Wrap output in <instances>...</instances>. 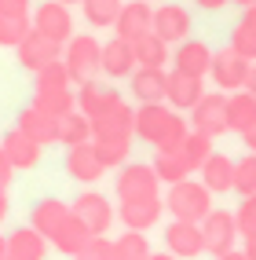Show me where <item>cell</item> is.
Instances as JSON below:
<instances>
[{
    "label": "cell",
    "instance_id": "6da1fadb",
    "mask_svg": "<svg viewBox=\"0 0 256 260\" xmlns=\"http://www.w3.org/2000/svg\"><path fill=\"white\" fill-rule=\"evenodd\" d=\"M187 121L168 110L165 103H139L132 121V136H139L143 143H154L158 150H179V143L187 140Z\"/></svg>",
    "mask_w": 256,
    "mask_h": 260
},
{
    "label": "cell",
    "instance_id": "7a4b0ae2",
    "mask_svg": "<svg viewBox=\"0 0 256 260\" xmlns=\"http://www.w3.org/2000/svg\"><path fill=\"white\" fill-rule=\"evenodd\" d=\"M165 209H168L172 220H194V223H201L205 216L212 213V190L205 187V183H198V180L187 176V180H179V183L168 187Z\"/></svg>",
    "mask_w": 256,
    "mask_h": 260
},
{
    "label": "cell",
    "instance_id": "3957f363",
    "mask_svg": "<svg viewBox=\"0 0 256 260\" xmlns=\"http://www.w3.org/2000/svg\"><path fill=\"white\" fill-rule=\"evenodd\" d=\"M62 62L70 70L74 84H84V81H95L102 74V44L92 37V33H74L70 41L62 44Z\"/></svg>",
    "mask_w": 256,
    "mask_h": 260
},
{
    "label": "cell",
    "instance_id": "277c9868",
    "mask_svg": "<svg viewBox=\"0 0 256 260\" xmlns=\"http://www.w3.org/2000/svg\"><path fill=\"white\" fill-rule=\"evenodd\" d=\"M249 70H252V59H245L242 51H234V48L212 51L209 77L216 81V88H220V92H227V95H231V92H238V88H245Z\"/></svg>",
    "mask_w": 256,
    "mask_h": 260
},
{
    "label": "cell",
    "instance_id": "5b68a950",
    "mask_svg": "<svg viewBox=\"0 0 256 260\" xmlns=\"http://www.w3.org/2000/svg\"><path fill=\"white\" fill-rule=\"evenodd\" d=\"M117 198L128 202V198H154L161 190V180H158V172H154V165H143V161H125V169L117 172Z\"/></svg>",
    "mask_w": 256,
    "mask_h": 260
},
{
    "label": "cell",
    "instance_id": "8992f818",
    "mask_svg": "<svg viewBox=\"0 0 256 260\" xmlns=\"http://www.w3.org/2000/svg\"><path fill=\"white\" fill-rule=\"evenodd\" d=\"M201 238H205V253H212V256L234 249V242L242 238L234 213H227V209H212L209 216L201 220Z\"/></svg>",
    "mask_w": 256,
    "mask_h": 260
},
{
    "label": "cell",
    "instance_id": "52a82bcc",
    "mask_svg": "<svg viewBox=\"0 0 256 260\" xmlns=\"http://www.w3.org/2000/svg\"><path fill=\"white\" fill-rule=\"evenodd\" d=\"M33 29L44 33V37L66 44L74 37V15H70V4L62 0H44V4L33 11Z\"/></svg>",
    "mask_w": 256,
    "mask_h": 260
},
{
    "label": "cell",
    "instance_id": "ba28073f",
    "mask_svg": "<svg viewBox=\"0 0 256 260\" xmlns=\"http://www.w3.org/2000/svg\"><path fill=\"white\" fill-rule=\"evenodd\" d=\"M191 128L205 136H224L227 132V92H205L198 99V107L191 110Z\"/></svg>",
    "mask_w": 256,
    "mask_h": 260
},
{
    "label": "cell",
    "instance_id": "9c48e42d",
    "mask_svg": "<svg viewBox=\"0 0 256 260\" xmlns=\"http://www.w3.org/2000/svg\"><path fill=\"white\" fill-rule=\"evenodd\" d=\"M74 216L88 228L92 235H106L110 231V223H114V205H110V198L106 194H99V190H88V194H81V198H74Z\"/></svg>",
    "mask_w": 256,
    "mask_h": 260
},
{
    "label": "cell",
    "instance_id": "30bf717a",
    "mask_svg": "<svg viewBox=\"0 0 256 260\" xmlns=\"http://www.w3.org/2000/svg\"><path fill=\"white\" fill-rule=\"evenodd\" d=\"M165 249L172 256H179V260H198L205 253L201 223H194V220H172L165 228Z\"/></svg>",
    "mask_w": 256,
    "mask_h": 260
},
{
    "label": "cell",
    "instance_id": "8fae6325",
    "mask_svg": "<svg viewBox=\"0 0 256 260\" xmlns=\"http://www.w3.org/2000/svg\"><path fill=\"white\" fill-rule=\"evenodd\" d=\"M19 51V66L22 70H44L48 62H55V59H62V44L59 41H51V37H44V33H37V29H29L26 33V41L15 48Z\"/></svg>",
    "mask_w": 256,
    "mask_h": 260
},
{
    "label": "cell",
    "instance_id": "7c38bea8",
    "mask_svg": "<svg viewBox=\"0 0 256 260\" xmlns=\"http://www.w3.org/2000/svg\"><path fill=\"white\" fill-rule=\"evenodd\" d=\"M154 29V8L150 0H128V4H121V15H117L114 22V33L125 41H139L143 33Z\"/></svg>",
    "mask_w": 256,
    "mask_h": 260
},
{
    "label": "cell",
    "instance_id": "4fadbf2b",
    "mask_svg": "<svg viewBox=\"0 0 256 260\" xmlns=\"http://www.w3.org/2000/svg\"><path fill=\"white\" fill-rule=\"evenodd\" d=\"M154 33L165 37L168 44H179L191 37V11L183 4H161L154 8Z\"/></svg>",
    "mask_w": 256,
    "mask_h": 260
},
{
    "label": "cell",
    "instance_id": "5bb4252c",
    "mask_svg": "<svg viewBox=\"0 0 256 260\" xmlns=\"http://www.w3.org/2000/svg\"><path fill=\"white\" fill-rule=\"evenodd\" d=\"M172 70L179 74H191V77H209V66H212V48L205 41H179L176 51H172Z\"/></svg>",
    "mask_w": 256,
    "mask_h": 260
},
{
    "label": "cell",
    "instance_id": "9a60e30c",
    "mask_svg": "<svg viewBox=\"0 0 256 260\" xmlns=\"http://www.w3.org/2000/svg\"><path fill=\"white\" fill-rule=\"evenodd\" d=\"M161 213H165V202H161L158 194H154V198H128V202H121V209H117L121 223H125V228H132V231L154 228V223L161 220Z\"/></svg>",
    "mask_w": 256,
    "mask_h": 260
},
{
    "label": "cell",
    "instance_id": "2e32d148",
    "mask_svg": "<svg viewBox=\"0 0 256 260\" xmlns=\"http://www.w3.org/2000/svg\"><path fill=\"white\" fill-rule=\"evenodd\" d=\"M132 95L139 103H165V95H168L165 66H135L132 70Z\"/></svg>",
    "mask_w": 256,
    "mask_h": 260
},
{
    "label": "cell",
    "instance_id": "e0dca14e",
    "mask_svg": "<svg viewBox=\"0 0 256 260\" xmlns=\"http://www.w3.org/2000/svg\"><path fill=\"white\" fill-rule=\"evenodd\" d=\"M132 121H135V110L128 107L125 99H114L110 107H102L95 117H92V136H132Z\"/></svg>",
    "mask_w": 256,
    "mask_h": 260
},
{
    "label": "cell",
    "instance_id": "ac0fdd59",
    "mask_svg": "<svg viewBox=\"0 0 256 260\" xmlns=\"http://www.w3.org/2000/svg\"><path fill=\"white\" fill-rule=\"evenodd\" d=\"M66 169H70V176H74L77 183H95L102 172H106V165H102V158L95 154L92 140L70 147V154H66Z\"/></svg>",
    "mask_w": 256,
    "mask_h": 260
},
{
    "label": "cell",
    "instance_id": "d6986e66",
    "mask_svg": "<svg viewBox=\"0 0 256 260\" xmlns=\"http://www.w3.org/2000/svg\"><path fill=\"white\" fill-rule=\"evenodd\" d=\"M19 128H22L26 136H33L41 147H44V143H59V117L48 114V110H41L37 103H29V107L19 114Z\"/></svg>",
    "mask_w": 256,
    "mask_h": 260
},
{
    "label": "cell",
    "instance_id": "ffe728a7",
    "mask_svg": "<svg viewBox=\"0 0 256 260\" xmlns=\"http://www.w3.org/2000/svg\"><path fill=\"white\" fill-rule=\"evenodd\" d=\"M201 95H205V77H191V74H179V70L168 74V95H165L168 107L194 110Z\"/></svg>",
    "mask_w": 256,
    "mask_h": 260
},
{
    "label": "cell",
    "instance_id": "44dd1931",
    "mask_svg": "<svg viewBox=\"0 0 256 260\" xmlns=\"http://www.w3.org/2000/svg\"><path fill=\"white\" fill-rule=\"evenodd\" d=\"M70 213H74V209H70L62 198H41L37 205H33V213H29V223L51 242V235H55L62 223L70 220Z\"/></svg>",
    "mask_w": 256,
    "mask_h": 260
},
{
    "label": "cell",
    "instance_id": "7402d4cb",
    "mask_svg": "<svg viewBox=\"0 0 256 260\" xmlns=\"http://www.w3.org/2000/svg\"><path fill=\"white\" fill-rule=\"evenodd\" d=\"M135 66H139V62H135L132 41L114 37V41L102 44V74H106V77H132Z\"/></svg>",
    "mask_w": 256,
    "mask_h": 260
},
{
    "label": "cell",
    "instance_id": "603a6c76",
    "mask_svg": "<svg viewBox=\"0 0 256 260\" xmlns=\"http://www.w3.org/2000/svg\"><path fill=\"white\" fill-rule=\"evenodd\" d=\"M0 147H4V154L11 158L15 169H33L41 161V143L33 140V136H26L19 125H15L11 132H4V143H0Z\"/></svg>",
    "mask_w": 256,
    "mask_h": 260
},
{
    "label": "cell",
    "instance_id": "cb8c5ba5",
    "mask_svg": "<svg viewBox=\"0 0 256 260\" xmlns=\"http://www.w3.org/2000/svg\"><path fill=\"white\" fill-rule=\"evenodd\" d=\"M8 256L15 260H44L48 256V238L33 228H19V231H11L8 235Z\"/></svg>",
    "mask_w": 256,
    "mask_h": 260
},
{
    "label": "cell",
    "instance_id": "d4e9b609",
    "mask_svg": "<svg viewBox=\"0 0 256 260\" xmlns=\"http://www.w3.org/2000/svg\"><path fill=\"white\" fill-rule=\"evenodd\" d=\"M201 183L212 190V194H227V190H234V161L227 158V154H209V161H205L201 169Z\"/></svg>",
    "mask_w": 256,
    "mask_h": 260
},
{
    "label": "cell",
    "instance_id": "484cf974",
    "mask_svg": "<svg viewBox=\"0 0 256 260\" xmlns=\"http://www.w3.org/2000/svg\"><path fill=\"white\" fill-rule=\"evenodd\" d=\"M256 121V95L249 88H238L227 95V132H238L242 136L249 125Z\"/></svg>",
    "mask_w": 256,
    "mask_h": 260
},
{
    "label": "cell",
    "instance_id": "4316f807",
    "mask_svg": "<svg viewBox=\"0 0 256 260\" xmlns=\"http://www.w3.org/2000/svg\"><path fill=\"white\" fill-rule=\"evenodd\" d=\"M92 140V117L84 114V110H66L59 117V143L66 147H77V143H88Z\"/></svg>",
    "mask_w": 256,
    "mask_h": 260
},
{
    "label": "cell",
    "instance_id": "83f0119b",
    "mask_svg": "<svg viewBox=\"0 0 256 260\" xmlns=\"http://www.w3.org/2000/svg\"><path fill=\"white\" fill-rule=\"evenodd\" d=\"M92 147L95 154L102 158V165L106 169H117V165H125L128 161V154H132V136H92Z\"/></svg>",
    "mask_w": 256,
    "mask_h": 260
},
{
    "label": "cell",
    "instance_id": "f1b7e54d",
    "mask_svg": "<svg viewBox=\"0 0 256 260\" xmlns=\"http://www.w3.org/2000/svg\"><path fill=\"white\" fill-rule=\"evenodd\" d=\"M114 99H121L114 88H106L102 81H84L81 88H77V110H84L88 117H95L102 107H110Z\"/></svg>",
    "mask_w": 256,
    "mask_h": 260
},
{
    "label": "cell",
    "instance_id": "f546056e",
    "mask_svg": "<svg viewBox=\"0 0 256 260\" xmlns=\"http://www.w3.org/2000/svg\"><path fill=\"white\" fill-rule=\"evenodd\" d=\"M231 48L256 62V4L242 8V19H238V26L231 33Z\"/></svg>",
    "mask_w": 256,
    "mask_h": 260
},
{
    "label": "cell",
    "instance_id": "4dcf8cb0",
    "mask_svg": "<svg viewBox=\"0 0 256 260\" xmlns=\"http://www.w3.org/2000/svg\"><path fill=\"white\" fill-rule=\"evenodd\" d=\"M150 242H147V231H132L125 228L121 235L114 238V260H150Z\"/></svg>",
    "mask_w": 256,
    "mask_h": 260
},
{
    "label": "cell",
    "instance_id": "1f68e13d",
    "mask_svg": "<svg viewBox=\"0 0 256 260\" xmlns=\"http://www.w3.org/2000/svg\"><path fill=\"white\" fill-rule=\"evenodd\" d=\"M88 238H92V231L84 228V223H81L74 213H70V220H66L62 228H59L55 235H51V246H55L59 253H66V256H74V253H77V249H81Z\"/></svg>",
    "mask_w": 256,
    "mask_h": 260
},
{
    "label": "cell",
    "instance_id": "d6a6232c",
    "mask_svg": "<svg viewBox=\"0 0 256 260\" xmlns=\"http://www.w3.org/2000/svg\"><path fill=\"white\" fill-rule=\"evenodd\" d=\"M132 48H135V62L139 66H165L168 62V41L165 37H158V33H143L139 41H132Z\"/></svg>",
    "mask_w": 256,
    "mask_h": 260
},
{
    "label": "cell",
    "instance_id": "836d02e7",
    "mask_svg": "<svg viewBox=\"0 0 256 260\" xmlns=\"http://www.w3.org/2000/svg\"><path fill=\"white\" fill-rule=\"evenodd\" d=\"M154 172H158V180H161V183L172 187V183L187 180L194 169L183 161V154H179V150H158V158H154Z\"/></svg>",
    "mask_w": 256,
    "mask_h": 260
},
{
    "label": "cell",
    "instance_id": "e575fe53",
    "mask_svg": "<svg viewBox=\"0 0 256 260\" xmlns=\"http://www.w3.org/2000/svg\"><path fill=\"white\" fill-rule=\"evenodd\" d=\"M125 0H81V11H84V22L95 26V29H110L121 15Z\"/></svg>",
    "mask_w": 256,
    "mask_h": 260
},
{
    "label": "cell",
    "instance_id": "d590c367",
    "mask_svg": "<svg viewBox=\"0 0 256 260\" xmlns=\"http://www.w3.org/2000/svg\"><path fill=\"white\" fill-rule=\"evenodd\" d=\"M179 154H183V161L198 172L205 161H209V154H212V136H205V132L191 128V132H187V140L179 143Z\"/></svg>",
    "mask_w": 256,
    "mask_h": 260
},
{
    "label": "cell",
    "instance_id": "8d00e7d4",
    "mask_svg": "<svg viewBox=\"0 0 256 260\" xmlns=\"http://www.w3.org/2000/svg\"><path fill=\"white\" fill-rule=\"evenodd\" d=\"M74 77L70 70H66V62L55 59V62H48L44 70H37V81H33V92H55V88H70Z\"/></svg>",
    "mask_w": 256,
    "mask_h": 260
},
{
    "label": "cell",
    "instance_id": "74e56055",
    "mask_svg": "<svg viewBox=\"0 0 256 260\" xmlns=\"http://www.w3.org/2000/svg\"><path fill=\"white\" fill-rule=\"evenodd\" d=\"M33 103H37L41 110H48V114L62 117L66 110H74V107H77V92H74V88H55V92H33Z\"/></svg>",
    "mask_w": 256,
    "mask_h": 260
},
{
    "label": "cell",
    "instance_id": "f35d334b",
    "mask_svg": "<svg viewBox=\"0 0 256 260\" xmlns=\"http://www.w3.org/2000/svg\"><path fill=\"white\" fill-rule=\"evenodd\" d=\"M29 29H33L29 15H0V44L4 48H19Z\"/></svg>",
    "mask_w": 256,
    "mask_h": 260
},
{
    "label": "cell",
    "instance_id": "ab89813d",
    "mask_svg": "<svg viewBox=\"0 0 256 260\" xmlns=\"http://www.w3.org/2000/svg\"><path fill=\"white\" fill-rule=\"evenodd\" d=\"M234 190L238 194H256V154L249 150L242 161H234Z\"/></svg>",
    "mask_w": 256,
    "mask_h": 260
},
{
    "label": "cell",
    "instance_id": "60d3db41",
    "mask_svg": "<svg viewBox=\"0 0 256 260\" xmlns=\"http://www.w3.org/2000/svg\"><path fill=\"white\" fill-rule=\"evenodd\" d=\"M74 260H114V242H110L106 235H92V238L74 253Z\"/></svg>",
    "mask_w": 256,
    "mask_h": 260
},
{
    "label": "cell",
    "instance_id": "b9f144b4",
    "mask_svg": "<svg viewBox=\"0 0 256 260\" xmlns=\"http://www.w3.org/2000/svg\"><path fill=\"white\" fill-rule=\"evenodd\" d=\"M234 220H238V231H242V238L256 235V194H245V198H242Z\"/></svg>",
    "mask_w": 256,
    "mask_h": 260
},
{
    "label": "cell",
    "instance_id": "7bdbcfd3",
    "mask_svg": "<svg viewBox=\"0 0 256 260\" xmlns=\"http://www.w3.org/2000/svg\"><path fill=\"white\" fill-rule=\"evenodd\" d=\"M11 180H15V165H11V158L4 154V147H0V187H11Z\"/></svg>",
    "mask_w": 256,
    "mask_h": 260
},
{
    "label": "cell",
    "instance_id": "ee69618b",
    "mask_svg": "<svg viewBox=\"0 0 256 260\" xmlns=\"http://www.w3.org/2000/svg\"><path fill=\"white\" fill-rule=\"evenodd\" d=\"M0 15H29V0H0Z\"/></svg>",
    "mask_w": 256,
    "mask_h": 260
},
{
    "label": "cell",
    "instance_id": "f6af8a7d",
    "mask_svg": "<svg viewBox=\"0 0 256 260\" xmlns=\"http://www.w3.org/2000/svg\"><path fill=\"white\" fill-rule=\"evenodd\" d=\"M194 4H198L201 11H220L224 4H231V0H194Z\"/></svg>",
    "mask_w": 256,
    "mask_h": 260
},
{
    "label": "cell",
    "instance_id": "bcb514c9",
    "mask_svg": "<svg viewBox=\"0 0 256 260\" xmlns=\"http://www.w3.org/2000/svg\"><path fill=\"white\" fill-rule=\"evenodd\" d=\"M242 140H245V147H249V150L256 154V121H252V125H249V128L242 132Z\"/></svg>",
    "mask_w": 256,
    "mask_h": 260
},
{
    "label": "cell",
    "instance_id": "7dc6e473",
    "mask_svg": "<svg viewBox=\"0 0 256 260\" xmlns=\"http://www.w3.org/2000/svg\"><path fill=\"white\" fill-rule=\"evenodd\" d=\"M216 260H249V256H245V249H227V253H220Z\"/></svg>",
    "mask_w": 256,
    "mask_h": 260
},
{
    "label": "cell",
    "instance_id": "c3c4849f",
    "mask_svg": "<svg viewBox=\"0 0 256 260\" xmlns=\"http://www.w3.org/2000/svg\"><path fill=\"white\" fill-rule=\"evenodd\" d=\"M245 256H249V260H256V235H249V238H245Z\"/></svg>",
    "mask_w": 256,
    "mask_h": 260
},
{
    "label": "cell",
    "instance_id": "681fc988",
    "mask_svg": "<svg viewBox=\"0 0 256 260\" xmlns=\"http://www.w3.org/2000/svg\"><path fill=\"white\" fill-rule=\"evenodd\" d=\"M4 216H8V190L0 187V223H4Z\"/></svg>",
    "mask_w": 256,
    "mask_h": 260
},
{
    "label": "cell",
    "instance_id": "f907efd6",
    "mask_svg": "<svg viewBox=\"0 0 256 260\" xmlns=\"http://www.w3.org/2000/svg\"><path fill=\"white\" fill-rule=\"evenodd\" d=\"M245 88L256 95V62H252V70H249V81H245Z\"/></svg>",
    "mask_w": 256,
    "mask_h": 260
},
{
    "label": "cell",
    "instance_id": "816d5d0a",
    "mask_svg": "<svg viewBox=\"0 0 256 260\" xmlns=\"http://www.w3.org/2000/svg\"><path fill=\"white\" fill-rule=\"evenodd\" d=\"M150 260H179V256H172V253L165 249V253H150Z\"/></svg>",
    "mask_w": 256,
    "mask_h": 260
},
{
    "label": "cell",
    "instance_id": "f5cc1de1",
    "mask_svg": "<svg viewBox=\"0 0 256 260\" xmlns=\"http://www.w3.org/2000/svg\"><path fill=\"white\" fill-rule=\"evenodd\" d=\"M4 256H8V238L0 235V260H4Z\"/></svg>",
    "mask_w": 256,
    "mask_h": 260
},
{
    "label": "cell",
    "instance_id": "db71d44e",
    "mask_svg": "<svg viewBox=\"0 0 256 260\" xmlns=\"http://www.w3.org/2000/svg\"><path fill=\"white\" fill-rule=\"evenodd\" d=\"M231 4H238V8H249V4H256V0H231Z\"/></svg>",
    "mask_w": 256,
    "mask_h": 260
},
{
    "label": "cell",
    "instance_id": "11a10c76",
    "mask_svg": "<svg viewBox=\"0 0 256 260\" xmlns=\"http://www.w3.org/2000/svg\"><path fill=\"white\" fill-rule=\"evenodd\" d=\"M62 4H81V0H62Z\"/></svg>",
    "mask_w": 256,
    "mask_h": 260
},
{
    "label": "cell",
    "instance_id": "9f6ffc18",
    "mask_svg": "<svg viewBox=\"0 0 256 260\" xmlns=\"http://www.w3.org/2000/svg\"><path fill=\"white\" fill-rule=\"evenodd\" d=\"M4 260H15V256H4Z\"/></svg>",
    "mask_w": 256,
    "mask_h": 260
}]
</instances>
